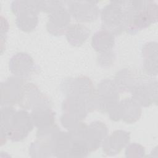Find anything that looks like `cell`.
<instances>
[{"label": "cell", "instance_id": "obj_5", "mask_svg": "<svg viewBox=\"0 0 158 158\" xmlns=\"http://www.w3.org/2000/svg\"><path fill=\"white\" fill-rule=\"evenodd\" d=\"M89 31L86 27L78 24H75V25L69 28L67 35L69 41H72V44L73 45H80L86 40Z\"/></svg>", "mask_w": 158, "mask_h": 158}, {"label": "cell", "instance_id": "obj_7", "mask_svg": "<svg viewBox=\"0 0 158 158\" xmlns=\"http://www.w3.org/2000/svg\"><path fill=\"white\" fill-rule=\"evenodd\" d=\"M92 43L93 48H94L96 51L105 52L109 50L113 46L114 43V37L110 31L105 30L104 40L101 41L95 36H93Z\"/></svg>", "mask_w": 158, "mask_h": 158}, {"label": "cell", "instance_id": "obj_1", "mask_svg": "<svg viewBox=\"0 0 158 158\" xmlns=\"http://www.w3.org/2000/svg\"><path fill=\"white\" fill-rule=\"evenodd\" d=\"M129 5L127 12L126 28L135 30L145 28L157 20V5L152 1H139Z\"/></svg>", "mask_w": 158, "mask_h": 158}, {"label": "cell", "instance_id": "obj_3", "mask_svg": "<svg viewBox=\"0 0 158 158\" xmlns=\"http://www.w3.org/2000/svg\"><path fill=\"white\" fill-rule=\"evenodd\" d=\"M70 22V16L67 10L60 7H57L51 15L48 23L49 31L53 30L58 34L62 33Z\"/></svg>", "mask_w": 158, "mask_h": 158}, {"label": "cell", "instance_id": "obj_2", "mask_svg": "<svg viewBox=\"0 0 158 158\" xmlns=\"http://www.w3.org/2000/svg\"><path fill=\"white\" fill-rule=\"evenodd\" d=\"M122 2H114L103 9L102 20L106 30H110L115 34H119L126 28L127 12L128 4H121Z\"/></svg>", "mask_w": 158, "mask_h": 158}, {"label": "cell", "instance_id": "obj_6", "mask_svg": "<svg viewBox=\"0 0 158 158\" xmlns=\"http://www.w3.org/2000/svg\"><path fill=\"white\" fill-rule=\"evenodd\" d=\"M54 113L48 109H40L33 112V120L38 127H44L48 125V122H51L53 119Z\"/></svg>", "mask_w": 158, "mask_h": 158}, {"label": "cell", "instance_id": "obj_4", "mask_svg": "<svg viewBox=\"0 0 158 158\" xmlns=\"http://www.w3.org/2000/svg\"><path fill=\"white\" fill-rule=\"evenodd\" d=\"M120 131H117L108 138V139L104 143V151L107 152L106 154H117L124 146L127 144L129 141V135L125 131L122 135L120 138H118Z\"/></svg>", "mask_w": 158, "mask_h": 158}]
</instances>
